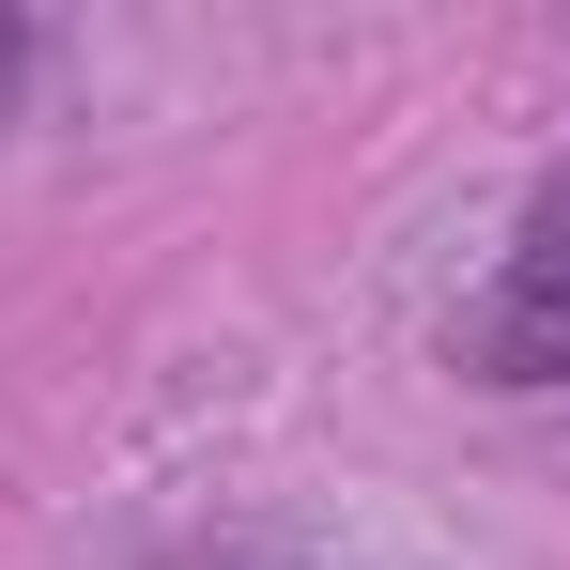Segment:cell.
<instances>
[{"mask_svg": "<svg viewBox=\"0 0 570 570\" xmlns=\"http://www.w3.org/2000/svg\"><path fill=\"white\" fill-rule=\"evenodd\" d=\"M448 340H463L478 385H570V170L509 216V247H493V278L463 293Z\"/></svg>", "mask_w": 570, "mask_h": 570, "instance_id": "obj_1", "label": "cell"}, {"mask_svg": "<svg viewBox=\"0 0 570 570\" xmlns=\"http://www.w3.org/2000/svg\"><path fill=\"white\" fill-rule=\"evenodd\" d=\"M16 78H31V16H0V108H16Z\"/></svg>", "mask_w": 570, "mask_h": 570, "instance_id": "obj_2", "label": "cell"}]
</instances>
